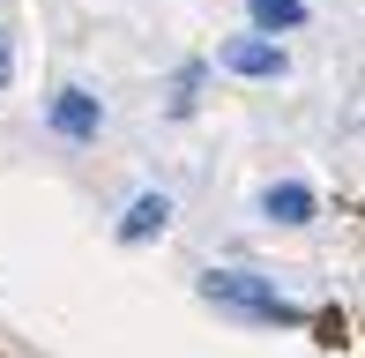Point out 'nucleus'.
I'll return each instance as SVG.
<instances>
[{"label": "nucleus", "mask_w": 365, "mask_h": 358, "mask_svg": "<svg viewBox=\"0 0 365 358\" xmlns=\"http://www.w3.org/2000/svg\"><path fill=\"white\" fill-rule=\"evenodd\" d=\"M45 120H53V135H68V142H97V127H105V105H97L82 83H68V90H53Z\"/></svg>", "instance_id": "7ed1b4c3"}, {"label": "nucleus", "mask_w": 365, "mask_h": 358, "mask_svg": "<svg viewBox=\"0 0 365 358\" xmlns=\"http://www.w3.org/2000/svg\"><path fill=\"white\" fill-rule=\"evenodd\" d=\"M8 68H15V60H8V38H0V83H8Z\"/></svg>", "instance_id": "6e6552de"}, {"label": "nucleus", "mask_w": 365, "mask_h": 358, "mask_svg": "<svg viewBox=\"0 0 365 358\" xmlns=\"http://www.w3.org/2000/svg\"><path fill=\"white\" fill-rule=\"evenodd\" d=\"M217 68H224V75H246V83H276L291 60H284V45H276V38H224V45H217Z\"/></svg>", "instance_id": "f03ea898"}, {"label": "nucleus", "mask_w": 365, "mask_h": 358, "mask_svg": "<svg viewBox=\"0 0 365 358\" xmlns=\"http://www.w3.org/2000/svg\"><path fill=\"white\" fill-rule=\"evenodd\" d=\"M194 90H202V68H179V83H172V112H194Z\"/></svg>", "instance_id": "0eeeda50"}, {"label": "nucleus", "mask_w": 365, "mask_h": 358, "mask_svg": "<svg viewBox=\"0 0 365 358\" xmlns=\"http://www.w3.org/2000/svg\"><path fill=\"white\" fill-rule=\"evenodd\" d=\"M313 209H321V194H313L306 179H276V187L261 194V217L269 224H313Z\"/></svg>", "instance_id": "39448f33"}, {"label": "nucleus", "mask_w": 365, "mask_h": 358, "mask_svg": "<svg viewBox=\"0 0 365 358\" xmlns=\"http://www.w3.org/2000/svg\"><path fill=\"white\" fill-rule=\"evenodd\" d=\"M164 224H172V194H135L120 217V247H149V239H164Z\"/></svg>", "instance_id": "20e7f679"}, {"label": "nucleus", "mask_w": 365, "mask_h": 358, "mask_svg": "<svg viewBox=\"0 0 365 358\" xmlns=\"http://www.w3.org/2000/svg\"><path fill=\"white\" fill-rule=\"evenodd\" d=\"M246 15H254V38H269V30H298L306 23V0H246Z\"/></svg>", "instance_id": "423d86ee"}, {"label": "nucleus", "mask_w": 365, "mask_h": 358, "mask_svg": "<svg viewBox=\"0 0 365 358\" xmlns=\"http://www.w3.org/2000/svg\"><path fill=\"white\" fill-rule=\"evenodd\" d=\"M194 291H202L217 314H239V321H306L284 291H276L269 276H254V269H209Z\"/></svg>", "instance_id": "f257e3e1"}]
</instances>
